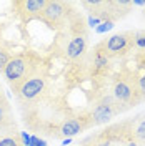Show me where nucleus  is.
<instances>
[{"label":"nucleus","mask_w":145,"mask_h":146,"mask_svg":"<svg viewBox=\"0 0 145 146\" xmlns=\"http://www.w3.org/2000/svg\"><path fill=\"white\" fill-rule=\"evenodd\" d=\"M75 110L77 108L68 105L67 96L62 91L60 93L52 91L44 100H40L34 106L20 113H22L23 125L28 131H32L37 136L40 135L44 138L58 139L62 125L72 116Z\"/></svg>","instance_id":"f257e3e1"},{"label":"nucleus","mask_w":145,"mask_h":146,"mask_svg":"<svg viewBox=\"0 0 145 146\" xmlns=\"http://www.w3.org/2000/svg\"><path fill=\"white\" fill-rule=\"evenodd\" d=\"M90 30L87 18L83 17L80 10L73 13V17L68 20V23L62 30L55 32L54 42L50 43L47 50V56L52 60H62L65 63H72L85 56L90 50Z\"/></svg>","instance_id":"f03ea898"},{"label":"nucleus","mask_w":145,"mask_h":146,"mask_svg":"<svg viewBox=\"0 0 145 146\" xmlns=\"http://www.w3.org/2000/svg\"><path fill=\"white\" fill-rule=\"evenodd\" d=\"M120 143V145H145V113H138L132 118L120 119L107 125L100 131H93L79 141V146H95L100 143Z\"/></svg>","instance_id":"7ed1b4c3"},{"label":"nucleus","mask_w":145,"mask_h":146,"mask_svg":"<svg viewBox=\"0 0 145 146\" xmlns=\"http://www.w3.org/2000/svg\"><path fill=\"white\" fill-rule=\"evenodd\" d=\"M13 98L17 101L20 111L34 106L52 93V58H48L42 66H38L30 76L17 85L13 90Z\"/></svg>","instance_id":"20e7f679"},{"label":"nucleus","mask_w":145,"mask_h":146,"mask_svg":"<svg viewBox=\"0 0 145 146\" xmlns=\"http://www.w3.org/2000/svg\"><path fill=\"white\" fill-rule=\"evenodd\" d=\"M109 88L122 113H127L144 103L138 90V75L135 66L122 65L120 68H115L109 78Z\"/></svg>","instance_id":"39448f33"},{"label":"nucleus","mask_w":145,"mask_h":146,"mask_svg":"<svg viewBox=\"0 0 145 146\" xmlns=\"http://www.w3.org/2000/svg\"><path fill=\"white\" fill-rule=\"evenodd\" d=\"M48 58L50 56L40 53L34 48H22L20 52H15L10 62L5 65V68L2 70V76L9 83L10 90H13L27 76H30L38 66H42Z\"/></svg>","instance_id":"423d86ee"},{"label":"nucleus","mask_w":145,"mask_h":146,"mask_svg":"<svg viewBox=\"0 0 145 146\" xmlns=\"http://www.w3.org/2000/svg\"><path fill=\"white\" fill-rule=\"evenodd\" d=\"M89 17L99 18L102 23H113L125 18L134 9V0H83L80 2Z\"/></svg>","instance_id":"0eeeda50"},{"label":"nucleus","mask_w":145,"mask_h":146,"mask_svg":"<svg viewBox=\"0 0 145 146\" xmlns=\"http://www.w3.org/2000/svg\"><path fill=\"white\" fill-rule=\"evenodd\" d=\"M93 48L112 62L125 60L127 56L134 55L135 52V30L118 32L115 35L103 38L102 42L95 43Z\"/></svg>","instance_id":"6e6552de"},{"label":"nucleus","mask_w":145,"mask_h":146,"mask_svg":"<svg viewBox=\"0 0 145 146\" xmlns=\"http://www.w3.org/2000/svg\"><path fill=\"white\" fill-rule=\"evenodd\" d=\"M77 5L73 2L67 0H47L45 7L42 10L40 22L47 28L58 32L68 23V20L73 17V13L77 12Z\"/></svg>","instance_id":"1a4fd4ad"},{"label":"nucleus","mask_w":145,"mask_h":146,"mask_svg":"<svg viewBox=\"0 0 145 146\" xmlns=\"http://www.w3.org/2000/svg\"><path fill=\"white\" fill-rule=\"evenodd\" d=\"M45 3L47 0H13L10 2V13L15 20H18L22 27H27L34 20L40 22Z\"/></svg>","instance_id":"9d476101"},{"label":"nucleus","mask_w":145,"mask_h":146,"mask_svg":"<svg viewBox=\"0 0 145 146\" xmlns=\"http://www.w3.org/2000/svg\"><path fill=\"white\" fill-rule=\"evenodd\" d=\"M85 113L89 115V118L92 121V126H102V125H107L109 121L118 116V111L110 106H103V105H87L85 106Z\"/></svg>","instance_id":"9b49d317"},{"label":"nucleus","mask_w":145,"mask_h":146,"mask_svg":"<svg viewBox=\"0 0 145 146\" xmlns=\"http://www.w3.org/2000/svg\"><path fill=\"white\" fill-rule=\"evenodd\" d=\"M0 146H25L17 128V123L0 126Z\"/></svg>","instance_id":"f8f14e48"},{"label":"nucleus","mask_w":145,"mask_h":146,"mask_svg":"<svg viewBox=\"0 0 145 146\" xmlns=\"http://www.w3.org/2000/svg\"><path fill=\"white\" fill-rule=\"evenodd\" d=\"M13 48H15V43L10 42L9 38H5L3 35V25L0 23V73L5 68V65L10 62V58L13 56Z\"/></svg>","instance_id":"ddd939ff"},{"label":"nucleus","mask_w":145,"mask_h":146,"mask_svg":"<svg viewBox=\"0 0 145 146\" xmlns=\"http://www.w3.org/2000/svg\"><path fill=\"white\" fill-rule=\"evenodd\" d=\"M12 123H15V119L12 116V105H10L7 95L3 93L0 96V126H7Z\"/></svg>","instance_id":"4468645a"},{"label":"nucleus","mask_w":145,"mask_h":146,"mask_svg":"<svg viewBox=\"0 0 145 146\" xmlns=\"http://www.w3.org/2000/svg\"><path fill=\"white\" fill-rule=\"evenodd\" d=\"M137 75H138V90L142 101H145V65H135Z\"/></svg>","instance_id":"2eb2a0df"},{"label":"nucleus","mask_w":145,"mask_h":146,"mask_svg":"<svg viewBox=\"0 0 145 146\" xmlns=\"http://www.w3.org/2000/svg\"><path fill=\"white\" fill-rule=\"evenodd\" d=\"M113 27H115L113 23H100L99 27L95 28V32H97V33H105V32H109V30H112Z\"/></svg>","instance_id":"dca6fc26"},{"label":"nucleus","mask_w":145,"mask_h":146,"mask_svg":"<svg viewBox=\"0 0 145 146\" xmlns=\"http://www.w3.org/2000/svg\"><path fill=\"white\" fill-rule=\"evenodd\" d=\"M35 146H47V141L44 139V138L37 136V139H35Z\"/></svg>","instance_id":"f3484780"},{"label":"nucleus","mask_w":145,"mask_h":146,"mask_svg":"<svg viewBox=\"0 0 145 146\" xmlns=\"http://www.w3.org/2000/svg\"><path fill=\"white\" fill-rule=\"evenodd\" d=\"M95 146H110V143H107V141H105V143H100V145H95Z\"/></svg>","instance_id":"a211bd4d"},{"label":"nucleus","mask_w":145,"mask_h":146,"mask_svg":"<svg viewBox=\"0 0 145 146\" xmlns=\"http://www.w3.org/2000/svg\"><path fill=\"white\" fill-rule=\"evenodd\" d=\"M3 93H5V91H3V88H2V85H0V96H2Z\"/></svg>","instance_id":"6ab92c4d"},{"label":"nucleus","mask_w":145,"mask_h":146,"mask_svg":"<svg viewBox=\"0 0 145 146\" xmlns=\"http://www.w3.org/2000/svg\"><path fill=\"white\" fill-rule=\"evenodd\" d=\"M142 17L145 18V7H144V10H142Z\"/></svg>","instance_id":"aec40b11"},{"label":"nucleus","mask_w":145,"mask_h":146,"mask_svg":"<svg viewBox=\"0 0 145 146\" xmlns=\"http://www.w3.org/2000/svg\"><path fill=\"white\" fill-rule=\"evenodd\" d=\"M128 146H137V145H128Z\"/></svg>","instance_id":"412c9836"}]
</instances>
